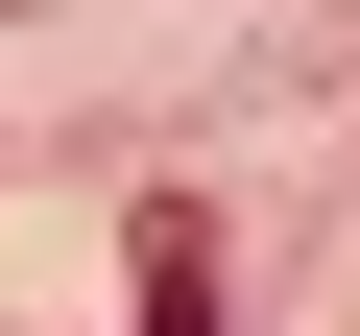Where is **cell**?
Masks as SVG:
<instances>
[{"label":"cell","instance_id":"cell-1","mask_svg":"<svg viewBox=\"0 0 360 336\" xmlns=\"http://www.w3.org/2000/svg\"><path fill=\"white\" fill-rule=\"evenodd\" d=\"M144 336H217V240H193V193L144 217Z\"/></svg>","mask_w":360,"mask_h":336}]
</instances>
